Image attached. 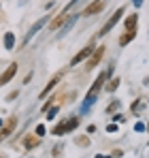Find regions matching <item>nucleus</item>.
Here are the masks:
<instances>
[{
  "instance_id": "obj_1",
  "label": "nucleus",
  "mask_w": 149,
  "mask_h": 158,
  "mask_svg": "<svg viewBox=\"0 0 149 158\" xmlns=\"http://www.w3.org/2000/svg\"><path fill=\"white\" fill-rule=\"evenodd\" d=\"M77 126H79V118H70V120H66L64 124L53 126V128H51V132L58 137V135H64V132H68V131H73V128H77Z\"/></svg>"
},
{
  "instance_id": "obj_2",
  "label": "nucleus",
  "mask_w": 149,
  "mask_h": 158,
  "mask_svg": "<svg viewBox=\"0 0 149 158\" xmlns=\"http://www.w3.org/2000/svg\"><path fill=\"white\" fill-rule=\"evenodd\" d=\"M122 15H124V9H117V11H115V13L111 15V19H109V22H107L104 26L100 28V32H98L100 36H104V34H109V30H113V26H115V24H117V22L122 19Z\"/></svg>"
},
{
  "instance_id": "obj_3",
  "label": "nucleus",
  "mask_w": 149,
  "mask_h": 158,
  "mask_svg": "<svg viewBox=\"0 0 149 158\" xmlns=\"http://www.w3.org/2000/svg\"><path fill=\"white\" fill-rule=\"evenodd\" d=\"M94 49H96V47H94V43L85 45V47H83V49H81V52H79V53H77V56L73 58V60H70V64H73V66H74V64H81L83 60H87V58L94 53Z\"/></svg>"
},
{
  "instance_id": "obj_4",
  "label": "nucleus",
  "mask_w": 149,
  "mask_h": 158,
  "mask_svg": "<svg viewBox=\"0 0 149 158\" xmlns=\"http://www.w3.org/2000/svg\"><path fill=\"white\" fill-rule=\"evenodd\" d=\"M45 22H49V17H41V19H38L34 26L30 28V30H28V34L24 36V41H22V45H28V43L32 41V36H34V34H36V32H38V30H41L43 26H45Z\"/></svg>"
},
{
  "instance_id": "obj_5",
  "label": "nucleus",
  "mask_w": 149,
  "mask_h": 158,
  "mask_svg": "<svg viewBox=\"0 0 149 158\" xmlns=\"http://www.w3.org/2000/svg\"><path fill=\"white\" fill-rule=\"evenodd\" d=\"M104 52H107V47H104V45H98V47L94 49V53H92V58L87 60V69H90V71H92V69H94V66L98 64L100 60H102V56H104Z\"/></svg>"
},
{
  "instance_id": "obj_6",
  "label": "nucleus",
  "mask_w": 149,
  "mask_h": 158,
  "mask_svg": "<svg viewBox=\"0 0 149 158\" xmlns=\"http://www.w3.org/2000/svg\"><path fill=\"white\" fill-rule=\"evenodd\" d=\"M111 71H113V69H109V71H104V73H100V75H98V79H96V81L92 83V90H90V94H98V90L102 88V83H104L107 79L111 77Z\"/></svg>"
},
{
  "instance_id": "obj_7",
  "label": "nucleus",
  "mask_w": 149,
  "mask_h": 158,
  "mask_svg": "<svg viewBox=\"0 0 149 158\" xmlns=\"http://www.w3.org/2000/svg\"><path fill=\"white\" fill-rule=\"evenodd\" d=\"M60 79H62V73H58V75H53V77L49 79V83L45 85V90L41 92V96H38V98H47V96H49L51 92H53V88L58 85V81H60Z\"/></svg>"
},
{
  "instance_id": "obj_8",
  "label": "nucleus",
  "mask_w": 149,
  "mask_h": 158,
  "mask_svg": "<svg viewBox=\"0 0 149 158\" xmlns=\"http://www.w3.org/2000/svg\"><path fill=\"white\" fill-rule=\"evenodd\" d=\"M15 73H17V64L13 62V64H9V69H6V71H4V73L0 75V88H2L4 83H9L11 79L15 77Z\"/></svg>"
},
{
  "instance_id": "obj_9",
  "label": "nucleus",
  "mask_w": 149,
  "mask_h": 158,
  "mask_svg": "<svg viewBox=\"0 0 149 158\" xmlns=\"http://www.w3.org/2000/svg\"><path fill=\"white\" fill-rule=\"evenodd\" d=\"M104 9V0H94L85 11H83V15H96V13H100Z\"/></svg>"
},
{
  "instance_id": "obj_10",
  "label": "nucleus",
  "mask_w": 149,
  "mask_h": 158,
  "mask_svg": "<svg viewBox=\"0 0 149 158\" xmlns=\"http://www.w3.org/2000/svg\"><path fill=\"white\" fill-rule=\"evenodd\" d=\"M15 124H17V118H11V120H9V124H6L4 128H0V139H4V137H9L11 132L15 131Z\"/></svg>"
},
{
  "instance_id": "obj_11",
  "label": "nucleus",
  "mask_w": 149,
  "mask_h": 158,
  "mask_svg": "<svg viewBox=\"0 0 149 158\" xmlns=\"http://www.w3.org/2000/svg\"><path fill=\"white\" fill-rule=\"evenodd\" d=\"M77 19H79V15H73V17H68V19H66V24L62 26V30L58 32V39H62V36H64V34H66V32H68V30L74 26V22H77Z\"/></svg>"
},
{
  "instance_id": "obj_12",
  "label": "nucleus",
  "mask_w": 149,
  "mask_h": 158,
  "mask_svg": "<svg viewBox=\"0 0 149 158\" xmlns=\"http://www.w3.org/2000/svg\"><path fill=\"white\" fill-rule=\"evenodd\" d=\"M136 22H139V17L132 13V15H128L126 17V22H124V26H126V32H134V28H136Z\"/></svg>"
},
{
  "instance_id": "obj_13",
  "label": "nucleus",
  "mask_w": 149,
  "mask_h": 158,
  "mask_svg": "<svg viewBox=\"0 0 149 158\" xmlns=\"http://www.w3.org/2000/svg\"><path fill=\"white\" fill-rule=\"evenodd\" d=\"M62 24H64V15L60 13V15H58V17H55V19H53V22L49 24V30H58V28L62 26Z\"/></svg>"
},
{
  "instance_id": "obj_14",
  "label": "nucleus",
  "mask_w": 149,
  "mask_h": 158,
  "mask_svg": "<svg viewBox=\"0 0 149 158\" xmlns=\"http://www.w3.org/2000/svg\"><path fill=\"white\" fill-rule=\"evenodd\" d=\"M132 39H134V32H124V34H122V39H119V45L124 47V45H128Z\"/></svg>"
},
{
  "instance_id": "obj_15",
  "label": "nucleus",
  "mask_w": 149,
  "mask_h": 158,
  "mask_svg": "<svg viewBox=\"0 0 149 158\" xmlns=\"http://www.w3.org/2000/svg\"><path fill=\"white\" fill-rule=\"evenodd\" d=\"M24 145L28 148V150H32V148H36V145H38V139L30 135V137H26V143H24Z\"/></svg>"
},
{
  "instance_id": "obj_16",
  "label": "nucleus",
  "mask_w": 149,
  "mask_h": 158,
  "mask_svg": "<svg viewBox=\"0 0 149 158\" xmlns=\"http://www.w3.org/2000/svg\"><path fill=\"white\" fill-rule=\"evenodd\" d=\"M4 45H6V49H11V47H13V34H11V32L4 36Z\"/></svg>"
},
{
  "instance_id": "obj_17",
  "label": "nucleus",
  "mask_w": 149,
  "mask_h": 158,
  "mask_svg": "<svg viewBox=\"0 0 149 158\" xmlns=\"http://www.w3.org/2000/svg\"><path fill=\"white\" fill-rule=\"evenodd\" d=\"M117 85H119V79L115 77L111 83H109V85H107V90H109V92H113V90H117Z\"/></svg>"
},
{
  "instance_id": "obj_18",
  "label": "nucleus",
  "mask_w": 149,
  "mask_h": 158,
  "mask_svg": "<svg viewBox=\"0 0 149 158\" xmlns=\"http://www.w3.org/2000/svg\"><path fill=\"white\" fill-rule=\"evenodd\" d=\"M77 143H79L81 148H85V145H87V137H79V139H77Z\"/></svg>"
},
{
  "instance_id": "obj_19",
  "label": "nucleus",
  "mask_w": 149,
  "mask_h": 158,
  "mask_svg": "<svg viewBox=\"0 0 149 158\" xmlns=\"http://www.w3.org/2000/svg\"><path fill=\"white\" fill-rule=\"evenodd\" d=\"M36 135H38V137H43V135H45V126H43V124H41V126H36Z\"/></svg>"
},
{
  "instance_id": "obj_20",
  "label": "nucleus",
  "mask_w": 149,
  "mask_h": 158,
  "mask_svg": "<svg viewBox=\"0 0 149 158\" xmlns=\"http://www.w3.org/2000/svg\"><path fill=\"white\" fill-rule=\"evenodd\" d=\"M55 113H58V107H53V109H49V111H47V118H53V115H55Z\"/></svg>"
},
{
  "instance_id": "obj_21",
  "label": "nucleus",
  "mask_w": 149,
  "mask_h": 158,
  "mask_svg": "<svg viewBox=\"0 0 149 158\" xmlns=\"http://www.w3.org/2000/svg\"><path fill=\"white\" fill-rule=\"evenodd\" d=\"M134 2H136V6H139V4H143V0H134Z\"/></svg>"
},
{
  "instance_id": "obj_22",
  "label": "nucleus",
  "mask_w": 149,
  "mask_h": 158,
  "mask_svg": "<svg viewBox=\"0 0 149 158\" xmlns=\"http://www.w3.org/2000/svg\"><path fill=\"white\" fill-rule=\"evenodd\" d=\"M96 158H109V156H102V154H98V156H96Z\"/></svg>"
},
{
  "instance_id": "obj_23",
  "label": "nucleus",
  "mask_w": 149,
  "mask_h": 158,
  "mask_svg": "<svg viewBox=\"0 0 149 158\" xmlns=\"http://www.w3.org/2000/svg\"><path fill=\"white\" fill-rule=\"evenodd\" d=\"M19 2H22V4H24V2H28V0H19Z\"/></svg>"
},
{
  "instance_id": "obj_24",
  "label": "nucleus",
  "mask_w": 149,
  "mask_h": 158,
  "mask_svg": "<svg viewBox=\"0 0 149 158\" xmlns=\"http://www.w3.org/2000/svg\"><path fill=\"white\" fill-rule=\"evenodd\" d=\"M0 126H2V120H0Z\"/></svg>"
}]
</instances>
